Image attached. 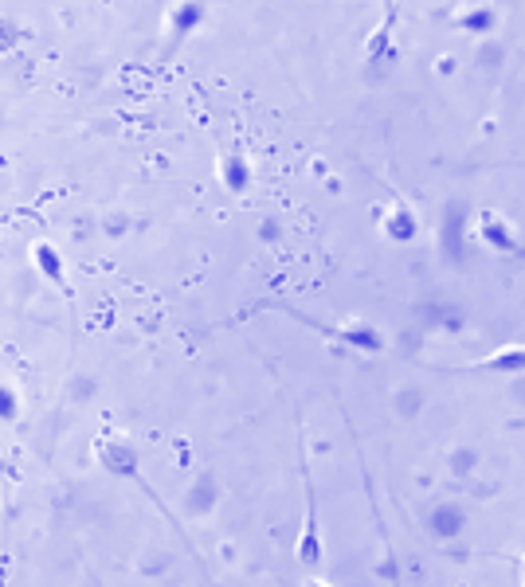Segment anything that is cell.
<instances>
[{
    "mask_svg": "<svg viewBox=\"0 0 525 587\" xmlns=\"http://www.w3.org/2000/svg\"><path fill=\"white\" fill-rule=\"evenodd\" d=\"M95 458H98V466H102L106 474L138 482V486H142L145 494H149L153 501H157V494L149 490V482L142 478V454H138V447L130 443V435H98ZM157 505H161V501H157Z\"/></svg>",
    "mask_w": 525,
    "mask_h": 587,
    "instance_id": "cell-1",
    "label": "cell"
},
{
    "mask_svg": "<svg viewBox=\"0 0 525 587\" xmlns=\"http://www.w3.org/2000/svg\"><path fill=\"white\" fill-rule=\"evenodd\" d=\"M290 317H298L302 325H310L314 333H322L326 341H337L341 349H353V353H384L388 341H384L381 329H373L369 321H345V325H326V321H314V317L298 314V310H287Z\"/></svg>",
    "mask_w": 525,
    "mask_h": 587,
    "instance_id": "cell-2",
    "label": "cell"
},
{
    "mask_svg": "<svg viewBox=\"0 0 525 587\" xmlns=\"http://www.w3.org/2000/svg\"><path fill=\"white\" fill-rule=\"evenodd\" d=\"M302 482H306V521H302V533H298V564L302 568H322V525H318V490H314V474H310V462L302 454Z\"/></svg>",
    "mask_w": 525,
    "mask_h": 587,
    "instance_id": "cell-3",
    "label": "cell"
},
{
    "mask_svg": "<svg viewBox=\"0 0 525 587\" xmlns=\"http://www.w3.org/2000/svg\"><path fill=\"white\" fill-rule=\"evenodd\" d=\"M475 235L482 247H490V251H498V255H525L522 239H518V231L514 224L502 216V212H478L475 220Z\"/></svg>",
    "mask_w": 525,
    "mask_h": 587,
    "instance_id": "cell-4",
    "label": "cell"
},
{
    "mask_svg": "<svg viewBox=\"0 0 525 587\" xmlns=\"http://www.w3.org/2000/svg\"><path fill=\"white\" fill-rule=\"evenodd\" d=\"M32 263H36V271L44 282H51L55 290H63V294H71V282H67V267H63V255H59V247L48 243V239H36L32 243Z\"/></svg>",
    "mask_w": 525,
    "mask_h": 587,
    "instance_id": "cell-5",
    "label": "cell"
},
{
    "mask_svg": "<svg viewBox=\"0 0 525 587\" xmlns=\"http://www.w3.org/2000/svg\"><path fill=\"white\" fill-rule=\"evenodd\" d=\"M220 184L228 192H247L251 188V165H247V153H243V141H232L220 157Z\"/></svg>",
    "mask_w": 525,
    "mask_h": 587,
    "instance_id": "cell-6",
    "label": "cell"
},
{
    "mask_svg": "<svg viewBox=\"0 0 525 587\" xmlns=\"http://www.w3.org/2000/svg\"><path fill=\"white\" fill-rule=\"evenodd\" d=\"M381 227L392 243H412L420 235V220H416V212L404 200H392V208L381 216Z\"/></svg>",
    "mask_w": 525,
    "mask_h": 587,
    "instance_id": "cell-7",
    "label": "cell"
},
{
    "mask_svg": "<svg viewBox=\"0 0 525 587\" xmlns=\"http://www.w3.org/2000/svg\"><path fill=\"white\" fill-rule=\"evenodd\" d=\"M467 368L471 372H494V376H518V372H525V345H502L498 353L467 364Z\"/></svg>",
    "mask_w": 525,
    "mask_h": 587,
    "instance_id": "cell-8",
    "label": "cell"
},
{
    "mask_svg": "<svg viewBox=\"0 0 525 587\" xmlns=\"http://www.w3.org/2000/svg\"><path fill=\"white\" fill-rule=\"evenodd\" d=\"M204 16H208L204 0H181V8H177V12H173V20H169L173 40H185V36H192V32L204 24Z\"/></svg>",
    "mask_w": 525,
    "mask_h": 587,
    "instance_id": "cell-9",
    "label": "cell"
},
{
    "mask_svg": "<svg viewBox=\"0 0 525 587\" xmlns=\"http://www.w3.org/2000/svg\"><path fill=\"white\" fill-rule=\"evenodd\" d=\"M20 419V396L12 384L0 380V423H16Z\"/></svg>",
    "mask_w": 525,
    "mask_h": 587,
    "instance_id": "cell-10",
    "label": "cell"
},
{
    "mask_svg": "<svg viewBox=\"0 0 525 587\" xmlns=\"http://www.w3.org/2000/svg\"><path fill=\"white\" fill-rule=\"evenodd\" d=\"M463 24H467V28H490V24H494V16H490V12H478V16H467Z\"/></svg>",
    "mask_w": 525,
    "mask_h": 587,
    "instance_id": "cell-11",
    "label": "cell"
}]
</instances>
